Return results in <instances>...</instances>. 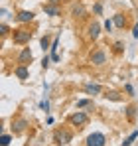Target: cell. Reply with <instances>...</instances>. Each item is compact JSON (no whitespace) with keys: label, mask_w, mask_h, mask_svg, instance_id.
Here are the masks:
<instances>
[{"label":"cell","mask_w":138,"mask_h":146,"mask_svg":"<svg viewBox=\"0 0 138 146\" xmlns=\"http://www.w3.org/2000/svg\"><path fill=\"white\" fill-rule=\"evenodd\" d=\"M14 75H16L20 81H26V79L30 77V71H28V67H26V65H18V67L14 69Z\"/></svg>","instance_id":"30bf717a"},{"label":"cell","mask_w":138,"mask_h":146,"mask_svg":"<svg viewBox=\"0 0 138 146\" xmlns=\"http://www.w3.org/2000/svg\"><path fill=\"white\" fill-rule=\"evenodd\" d=\"M49 61H51V57H44V59H42V67H44V69H47V67H49Z\"/></svg>","instance_id":"4316f807"},{"label":"cell","mask_w":138,"mask_h":146,"mask_svg":"<svg viewBox=\"0 0 138 146\" xmlns=\"http://www.w3.org/2000/svg\"><path fill=\"white\" fill-rule=\"evenodd\" d=\"M10 140H12V136H10V134H6V132H2V136H0V144H2V146H8V144H10Z\"/></svg>","instance_id":"ffe728a7"},{"label":"cell","mask_w":138,"mask_h":146,"mask_svg":"<svg viewBox=\"0 0 138 146\" xmlns=\"http://www.w3.org/2000/svg\"><path fill=\"white\" fill-rule=\"evenodd\" d=\"M44 12H46L47 16H59L57 4H46V6H44Z\"/></svg>","instance_id":"4fadbf2b"},{"label":"cell","mask_w":138,"mask_h":146,"mask_svg":"<svg viewBox=\"0 0 138 146\" xmlns=\"http://www.w3.org/2000/svg\"><path fill=\"white\" fill-rule=\"evenodd\" d=\"M8 32H10V28H8V26L2 22V24H0V36H6Z\"/></svg>","instance_id":"d4e9b609"},{"label":"cell","mask_w":138,"mask_h":146,"mask_svg":"<svg viewBox=\"0 0 138 146\" xmlns=\"http://www.w3.org/2000/svg\"><path fill=\"white\" fill-rule=\"evenodd\" d=\"M51 44H53V42L49 40V36H44V38L40 40V46H42L44 51H46V49H51Z\"/></svg>","instance_id":"2e32d148"},{"label":"cell","mask_w":138,"mask_h":146,"mask_svg":"<svg viewBox=\"0 0 138 146\" xmlns=\"http://www.w3.org/2000/svg\"><path fill=\"white\" fill-rule=\"evenodd\" d=\"M32 59H34V55H32V49L30 48H24L22 51L18 53V63H20V65H28Z\"/></svg>","instance_id":"52a82bcc"},{"label":"cell","mask_w":138,"mask_h":146,"mask_svg":"<svg viewBox=\"0 0 138 146\" xmlns=\"http://www.w3.org/2000/svg\"><path fill=\"white\" fill-rule=\"evenodd\" d=\"M105 99H111V101H120V93H116V91H107L105 93Z\"/></svg>","instance_id":"e0dca14e"},{"label":"cell","mask_w":138,"mask_h":146,"mask_svg":"<svg viewBox=\"0 0 138 146\" xmlns=\"http://www.w3.org/2000/svg\"><path fill=\"white\" fill-rule=\"evenodd\" d=\"M93 12H95L97 16H101V14H103V4H101V2H97V4L93 6Z\"/></svg>","instance_id":"603a6c76"},{"label":"cell","mask_w":138,"mask_h":146,"mask_svg":"<svg viewBox=\"0 0 138 146\" xmlns=\"http://www.w3.org/2000/svg\"><path fill=\"white\" fill-rule=\"evenodd\" d=\"M124 91L128 93V97H134V89H132V85H130V83H126V85H124Z\"/></svg>","instance_id":"cb8c5ba5"},{"label":"cell","mask_w":138,"mask_h":146,"mask_svg":"<svg viewBox=\"0 0 138 146\" xmlns=\"http://www.w3.org/2000/svg\"><path fill=\"white\" fill-rule=\"evenodd\" d=\"M124 113H126V119H128V121H134V117H136V107L130 105V107L124 109Z\"/></svg>","instance_id":"9a60e30c"},{"label":"cell","mask_w":138,"mask_h":146,"mask_svg":"<svg viewBox=\"0 0 138 146\" xmlns=\"http://www.w3.org/2000/svg\"><path fill=\"white\" fill-rule=\"evenodd\" d=\"M105 30H107V32H109V34H111V32H113V28H115V22H113V20H105Z\"/></svg>","instance_id":"7402d4cb"},{"label":"cell","mask_w":138,"mask_h":146,"mask_svg":"<svg viewBox=\"0 0 138 146\" xmlns=\"http://www.w3.org/2000/svg\"><path fill=\"white\" fill-rule=\"evenodd\" d=\"M113 22H115V26L118 28V30H124V26H126V16L118 12V14L113 16Z\"/></svg>","instance_id":"8fae6325"},{"label":"cell","mask_w":138,"mask_h":146,"mask_svg":"<svg viewBox=\"0 0 138 146\" xmlns=\"http://www.w3.org/2000/svg\"><path fill=\"white\" fill-rule=\"evenodd\" d=\"M49 57H51V61H59V55H57V53H51Z\"/></svg>","instance_id":"f1b7e54d"},{"label":"cell","mask_w":138,"mask_h":146,"mask_svg":"<svg viewBox=\"0 0 138 146\" xmlns=\"http://www.w3.org/2000/svg\"><path fill=\"white\" fill-rule=\"evenodd\" d=\"M32 32L30 30H26V28H18V30H14L12 32V42L14 44H18V46H26L30 40H32Z\"/></svg>","instance_id":"6da1fadb"},{"label":"cell","mask_w":138,"mask_h":146,"mask_svg":"<svg viewBox=\"0 0 138 146\" xmlns=\"http://www.w3.org/2000/svg\"><path fill=\"white\" fill-rule=\"evenodd\" d=\"M136 138H138V130H134V132H132V134H130L128 138H124V142H122V146H130L132 142H134V140H136Z\"/></svg>","instance_id":"ac0fdd59"},{"label":"cell","mask_w":138,"mask_h":146,"mask_svg":"<svg viewBox=\"0 0 138 146\" xmlns=\"http://www.w3.org/2000/svg\"><path fill=\"white\" fill-rule=\"evenodd\" d=\"M85 91H87L89 95H99V93L103 91V87L97 85V83H85Z\"/></svg>","instance_id":"7c38bea8"},{"label":"cell","mask_w":138,"mask_h":146,"mask_svg":"<svg viewBox=\"0 0 138 146\" xmlns=\"http://www.w3.org/2000/svg\"><path fill=\"white\" fill-rule=\"evenodd\" d=\"M99 36H101V24L99 22H91L87 26V38L89 40H97Z\"/></svg>","instance_id":"8992f818"},{"label":"cell","mask_w":138,"mask_h":146,"mask_svg":"<svg viewBox=\"0 0 138 146\" xmlns=\"http://www.w3.org/2000/svg\"><path fill=\"white\" fill-rule=\"evenodd\" d=\"M69 122H71L75 128H83V126L89 122V117H87V113H83V111H77V113H73V115L69 117Z\"/></svg>","instance_id":"277c9868"},{"label":"cell","mask_w":138,"mask_h":146,"mask_svg":"<svg viewBox=\"0 0 138 146\" xmlns=\"http://www.w3.org/2000/svg\"><path fill=\"white\" fill-rule=\"evenodd\" d=\"M71 16L77 20V18H85V8L81 6V4H77V6H73V10H71Z\"/></svg>","instance_id":"5bb4252c"},{"label":"cell","mask_w":138,"mask_h":146,"mask_svg":"<svg viewBox=\"0 0 138 146\" xmlns=\"http://www.w3.org/2000/svg\"><path fill=\"white\" fill-rule=\"evenodd\" d=\"M93 101H89V99H79L77 101V109H85V107H91Z\"/></svg>","instance_id":"d6986e66"},{"label":"cell","mask_w":138,"mask_h":146,"mask_svg":"<svg viewBox=\"0 0 138 146\" xmlns=\"http://www.w3.org/2000/svg\"><path fill=\"white\" fill-rule=\"evenodd\" d=\"M113 49H115V53H122V51H124V44H122V42H115Z\"/></svg>","instance_id":"44dd1931"},{"label":"cell","mask_w":138,"mask_h":146,"mask_svg":"<svg viewBox=\"0 0 138 146\" xmlns=\"http://www.w3.org/2000/svg\"><path fill=\"white\" fill-rule=\"evenodd\" d=\"M132 38H136V40H138V24L132 28Z\"/></svg>","instance_id":"83f0119b"},{"label":"cell","mask_w":138,"mask_h":146,"mask_svg":"<svg viewBox=\"0 0 138 146\" xmlns=\"http://www.w3.org/2000/svg\"><path fill=\"white\" fill-rule=\"evenodd\" d=\"M89 61H91L93 65H97V67L105 65V63H107V53H105V49H103V48L93 49L91 55H89Z\"/></svg>","instance_id":"7a4b0ae2"},{"label":"cell","mask_w":138,"mask_h":146,"mask_svg":"<svg viewBox=\"0 0 138 146\" xmlns=\"http://www.w3.org/2000/svg\"><path fill=\"white\" fill-rule=\"evenodd\" d=\"M34 16H36V14H34V12H30V10H20L16 18H18V22L28 24V22H32V20H34Z\"/></svg>","instance_id":"9c48e42d"},{"label":"cell","mask_w":138,"mask_h":146,"mask_svg":"<svg viewBox=\"0 0 138 146\" xmlns=\"http://www.w3.org/2000/svg\"><path fill=\"white\" fill-rule=\"evenodd\" d=\"M40 109H42V111H49V101H42V103H40Z\"/></svg>","instance_id":"484cf974"},{"label":"cell","mask_w":138,"mask_h":146,"mask_svg":"<svg viewBox=\"0 0 138 146\" xmlns=\"http://www.w3.org/2000/svg\"><path fill=\"white\" fill-rule=\"evenodd\" d=\"M26 128H28V121L26 119H16L12 122V134H22Z\"/></svg>","instance_id":"ba28073f"},{"label":"cell","mask_w":138,"mask_h":146,"mask_svg":"<svg viewBox=\"0 0 138 146\" xmlns=\"http://www.w3.org/2000/svg\"><path fill=\"white\" fill-rule=\"evenodd\" d=\"M73 140V134H71V130H65V128H61V130H55V134H53V142L57 146L61 144H69Z\"/></svg>","instance_id":"3957f363"},{"label":"cell","mask_w":138,"mask_h":146,"mask_svg":"<svg viewBox=\"0 0 138 146\" xmlns=\"http://www.w3.org/2000/svg\"><path fill=\"white\" fill-rule=\"evenodd\" d=\"M47 4H59V0H47Z\"/></svg>","instance_id":"f546056e"},{"label":"cell","mask_w":138,"mask_h":146,"mask_svg":"<svg viewBox=\"0 0 138 146\" xmlns=\"http://www.w3.org/2000/svg\"><path fill=\"white\" fill-rule=\"evenodd\" d=\"M85 146H107V136L103 132H93L87 136Z\"/></svg>","instance_id":"5b68a950"}]
</instances>
